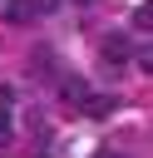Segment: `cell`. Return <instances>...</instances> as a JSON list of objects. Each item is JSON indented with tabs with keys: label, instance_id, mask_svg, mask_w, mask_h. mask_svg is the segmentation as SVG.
<instances>
[{
	"label": "cell",
	"instance_id": "3957f363",
	"mask_svg": "<svg viewBox=\"0 0 153 158\" xmlns=\"http://www.w3.org/2000/svg\"><path fill=\"white\" fill-rule=\"evenodd\" d=\"M10 104H15V94L0 89V143H10V133H15V128H10Z\"/></svg>",
	"mask_w": 153,
	"mask_h": 158
},
{
	"label": "cell",
	"instance_id": "277c9868",
	"mask_svg": "<svg viewBox=\"0 0 153 158\" xmlns=\"http://www.w3.org/2000/svg\"><path fill=\"white\" fill-rule=\"evenodd\" d=\"M148 25H153V10H148V5H138V10H133V30H143V35H148Z\"/></svg>",
	"mask_w": 153,
	"mask_h": 158
},
{
	"label": "cell",
	"instance_id": "6da1fadb",
	"mask_svg": "<svg viewBox=\"0 0 153 158\" xmlns=\"http://www.w3.org/2000/svg\"><path fill=\"white\" fill-rule=\"evenodd\" d=\"M128 54H133V49H128V40H123V35H104V59H109V64H118V69H123V64H128Z\"/></svg>",
	"mask_w": 153,
	"mask_h": 158
},
{
	"label": "cell",
	"instance_id": "5b68a950",
	"mask_svg": "<svg viewBox=\"0 0 153 158\" xmlns=\"http://www.w3.org/2000/svg\"><path fill=\"white\" fill-rule=\"evenodd\" d=\"M99 158H123V153H99Z\"/></svg>",
	"mask_w": 153,
	"mask_h": 158
},
{
	"label": "cell",
	"instance_id": "8992f818",
	"mask_svg": "<svg viewBox=\"0 0 153 158\" xmlns=\"http://www.w3.org/2000/svg\"><path fill=\"white\" fill-rule=\"evenodd\" d=\"M69 5H94V0H69Z\"/></svg>",
	"mask_w": 153,
	"mask_h": 158
},
{
	"label": "cell",
	"instance_id": "7a4b0ae2",
	"mask_svg": "<svg viewBox=\"0 0 153 158\" xmlns=\"http://www.w3.org/2000/svg\"><path fill=\"white\" fill-rule=\"evenodd\" d=\"M35 15H39L35 0H10V5H5V20H10V25H30Z\"/></svg>",
	"mask_w": 153,
	"mask_h": 158
}]
</instances>
